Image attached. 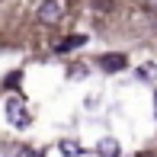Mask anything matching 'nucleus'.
Instances as JSON below:
<instances>
[{"label":"nucleus","mask_w":157,"mask_h":157,"mask_svg":"<svg viewBox=\"0 0 157 157\" xmlns=\"http://www.w3.org/2000/svg\"><path fill=\"white\" fill-rule=\"evenodd\" d=\"M83 42H87V35H67V39H61V42H55V52L64 55V52H74V48H80Z\"/></svg>","instance_id":"6"},{"label":"nucleus","mask_w":157,"mask_h":157,"mask_svg":"<svg viewBox=\"0 0 157 157\" xmlns=\"http://www.w3.org/2000/svg\"><path fill=\"white\" fill-rule=\"evenodd\" d=\"M99 71H106V74H119V71L128 67V55L122 52H109V55H99Z\"/></svg>","instance_id":"3"},{"label":"nucleus","mask_w":157,"mask_h":157,"mask_svg":"<svg viewBox=\"0 0 157 157\" xmlns=\"http://www.w3.org/2000/svg\"><path fill=\"white\" fill-rule=\"evenodd\" d=\"M154 96H157V93H154Z\"/></svg>","instance_id":"11"},{"label":"nucleus","mask_w":157,"mask_h":157,"mask_svg":"<svg viewBox=\"0 0 157 157\" xmlns=\"http://www.w3.org/2000/svg\"><path fill=\"white\" fill-rule=\"evenodd\" d=\"M96 154H99V157H122V147H119L116 138H99Z\"/></svg>","instance_id":"4"},{"label":"nucleus","mask_w":157,"mask_h":157,"mask_svg":"<svg viewBox=\"0 0 157 157\" xmlns=\"http://www.w3.org/2000/svg\"><path fill=\"white\" fill-rule=\"evenodd\" d=\"M19 80H23V74H19V71H10V74L3 77V90H16Z\"/></svg>","instance_id":"9"},{"label":"nucleus","mask_w":157,"mask_h":157,"mask_svg":"<svg viewBox=\"0 0 157 157\" xmlns=\"http://www.w3.org/2000/svg\"><path fill=\"white\" fill-rule=\"evenodd\" d=\"M144 6H151V10H157V0H141Z\"/></svg>","instance_id":"10"},{"label":"nucleus","mask_w":157,"mask_h":157,"mask_svg":"<svg viewBox=\"0 0 157 157\" xmlns=\"http://www.w3.org/2000/svg\"><path fill=\"white\" fill-rule=\"evenodd\" d=\"M90 6H93L96 13H112L116 10V0H90Z\"/></svg>","instance_id":"8"},{"label":"nucleus","mask_w":157,"mask_h":157,"mask_svg":"<svg viewBox=\"0 0 157 157\" xmlns=\"http://www.w3.org/2000/svg\"><path fill=\"white\" fill-rule=\"evenodd\" d=\"M3 112H6V119H10L13 128H26V125H29V109H26L23 99L10 96V99H6V106H3Z\"/></svg>","instance_id":"1"},{"label":"nucleus","mask_w":157,"mask_h":157,"mask_svg":"<svg viewBox=\"0 0 157 157\" xmlns=\"http://www.w3.org/2000/svg\"><path fill=\"white\" fill-rule=\"evenodd\" d=\"M61 16H64V3L61 0H42L39 3V23L55 26V23H61Z\"/></svg>","instance_id":"2"},{"label":"nucleus","mask_w":157,"mask_h":157,"mask_svg":"<svg viewBox=\"0 0 157 157\" xmlns=\"http://www.w3.org/2000/svg\"><path fill=\"white\" fill-rule=\"evenodd\" d=\"M58 151L64 157H83V144L80 141H74V138H61L58 141Z\"/></svg>","instance_id":"5"},{"label":"nucleus","mask_w":157,"mask_h":157,"mask_svg":"<svg viewBox=\"0 0 157 157\" xmlns=\"http://www.w3.org/2000/svg\"><path fill=\"white\" fill-rule=\"evenodd\" d=\"M135 77H138V80H147V83H154V80H157V64H141V67L135 71Z\"/></svg>","instance_id":"7"}]
</instances>
